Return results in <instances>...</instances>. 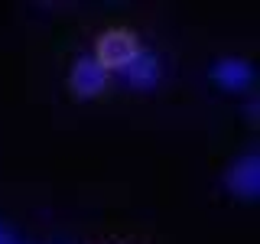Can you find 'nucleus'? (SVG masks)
<instances>
[{"instance_id":"obj_1","label":"nucleus","mask_w":260,"mask_h":244,"mask_svg":"<svg viewBox=\"0 0 260 244\" xmlns=\"http://www.w3.org/2000/svg\"><path fill=\"white\" fill-rule=\"evenodd\" d=\"M140 39L134 36V33H127V29H108V33H101V36L94 39V52H91V59L101 65L104 72H124L130 62L137 59V52H140Z\"/></svg>"},{"instance_id":"obj_2","label":"nucleus","mask_w":260,"mask_h":244,"mask_svg":"<svg viewBox=\"0 0 260 244\" xmlns=\"http://www.w3.org/2000/svg\"><path fill=\"white\" fill-rule=\"evenodd\" d=\"M108 72L98 65L91 55H81V59H75V65H72L69 72V88L75 98H98L108 88Z\"/></svg>"},{"instance_id":"obj_3","label":"nucleus","mask_w":260,"mask_h":244,"mask_svg":"<svg viewBox=\"0 0 260 244\" xmlns=\"http://www.w3.org/2000/svg\"><path fill=\"white\" fill-rule=\"evenodd\" d=\"M120 78H124V85L137 88V92H150V88H156L159 78H162V62L156 59V52L140 49V52H137V59L130 62L124 72H120Z\"/></svg>"},{"instance_id":"obj_4","label":"nucleus","mask_w":260,"mask_h":244,"mask_svg":"<svg viewBox=\"0 0 260 244\" xmlns=\"http://www.w3.org/2000/svg\"><path fill=\"white\" fill-rule=\"evenodd\" d=\"M228 189L241 199H257L260 192V160L257 153H244L241 160H234V166L228 169Z\"/></svg>"},{"instance_id":"obj_5","label":"nucleus","mask_w":260,"mask_h":244,"mask_svg":"<svg viewBox=\"0 0 260 244\" xmlns=\"http://www.w3.org/2000/svg\"><path fill=\"white\" fill-rule=\"evenodd\" d=\"M250 78H254V69L244 59H218L211 65V81L224 92H241L250 85Z\"/></svg>"},{"instance_id":"obj_6","label":"nucleus","mask_w":260,"mask_h":244,"mask_svg":"<svg viewBox=\"0 0 260 244\" xmlns=\"http://www.w3.org/2000/svg\"><path fill=\"white\" fill-rule=\"evenodd\" d=\"M0 244H20V241L13 238V231H10V228H7L4 222H0Z\"/></svg>"}]
</instances>
